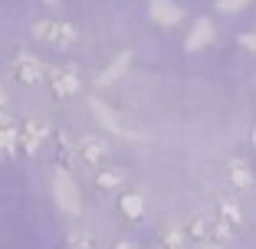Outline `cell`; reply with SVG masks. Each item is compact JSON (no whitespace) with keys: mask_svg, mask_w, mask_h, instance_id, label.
Wrapping results in <instances>:
<instances>
[{"mask_svg":"<svg viewBox=\"0 0 256 249\" xmlns=\"http://www.w3.org/2000/svg\"><path fill=\"white\" fill-rule=\"evenodd\" d=\"M33 36L46 46H56V49H69V46L79 39V30L66 20H36L33 23Z\"/></svg>","mask_w":256,"mask_h":249,"instance_id":"cell-1","label":"cell"},{"mask_svg":"<svg viewBox=\"0 0 256 249\" xmlns=\"http://www.w3.org/2000/svg\"><path fill=\"white\" fill-rule=\"evenodd\" d=\"M53 200L60 204V210L66 213H79L82 210V197H79V184L72 181V174H69V167H60L56 164L53 171Z\"/></svg>","mask_w":256,"mask_h":249,"instance_id":"cell-2","label":"cell"},{"mask_svg":"<svg viewBox=\"0 0 256 249\" xmlns=\"http://www.w3.org/2000/svg\"><path fill=\"white\" fill-rule=\"evenodd\" d=\"M14 79L20 85H43L46 79H50V72H46V66L36 56L23 53V56H16V62H14Z\"/></svg>","mask_w":256,"mask_h":249,"instance_id":"cell-3","label":"cell"},{"mask_svg":"<svg viewBox=\"0 0 256 249\" xmlns=\"http://www.w3.org/2000/svg\"><path fill=\"white\" fill-rule=\"evenodd\" d=\"M50 92H53L56 98H72L76 92L82 89V79H79V72L69 66H60V69H50Z\"/></svg>","mask_w":256,"mask_h":249,"instance_id":"cell-4","label":"cell"},{"mask_svg":"<svg viewBox=\"0 0 256 249\" xmlns=\"http://www.w3.org/2000/svg\"><path fill=\"white\" fill-rule=\"evenodd\" d=\"M50 135H53V128H50L46 121H40V118H36V121H33V118H30V121H23V125H20V151L33 154Z\"/></svg>","mask_w":256,"mask_h":249,"instance_id":"cell-5","label":"cell"},{"mask_svg":"<svg viewBox=\"0 0 256 249\" xmlns=\"http://www.w3.org/2000/svg\"><path fill=\"white\" fill-rule=\"evenodd\" d=\"M76 151H79V161H86L89 167H98V164H106V158H108V144L96 135H86L76 141Z\"/></svg>","mask_w":256,"mask_h":249,"instance_id":"cell-6","label":"cell"},{"mask_svg":"<svg viewBox=\"0 0 256 249\" xmlns=\"http://www.w3.org/2000/svg\"><path fill=\"white\" fill-rule=\"evenodd\" d=\"M16 151H20V125L10 115H4L0 118V158H10Z\"/></svg>","mask_w":256,"mask_h":249,"instance_id":"cell-7","label":"cell"},{"mask_svg":"<svg viewBox=\"0 0 256 249\" xmlns=\"http://www.w3.org/2000/svg\"><path fill=\"white\" fill-rule=\"evenodd\" d=\"M151 20L161 23V26H174L181 20V10L174 7L171 0H151Z\"/></svg>","mask_w":256,"mask_h":249,"instance_id":"cell-8","label":"cell"},{"mask_svg":"<svg viewBox=\"0 0 256 249\" xmlns=\"http://www.w3.org/2000/svg\"><path fill=\"white\" fill-rule=\"evenodd\" d=\"M118 210L125 213L128 220H142L144 217V197L138 194V190H125L118 200Z\"/></svg>","mask_w":256,"mask_h":249,"instance_id":"cell-9","label":"cell"},{"mask_svg":"<svg viewBox=\"0 0 256 249\" xmlns=\"http://www.w3.org/2000/svg\"><path fill=\"white\" fill-rule=\"evenodd\" d=\"M122 184H125V171H118V167H102V171L96 174V187L106 190V194L122 190Z\"/></svg>","mask_w":256,"mask_h":249,"instance_id":"cell-10","label":"cell"},{"mask_svg":"<svg viewBox=\"0 0 256 249\" xmlns=\"http://www.w3.org/2000/svg\"><path fill=\"white\" fill-rule=\"evenodd\" d=\"M210 39H214V23H210V20H197V23H194V30H190V36H188V43H184V46H188L190 53H194V49L207 46Z\"/></svg>","mask_w":256,"mask_h":249,"instance_id":"cell-11","label":"cell"},{"mask_svg":"<svg viewBox=\"0 0 256 249\" xmlns=\"http://www.w3.org/2000/svg\"><path fill=\"white\" fill-rule=\"evenodd\" d=\"M226 174H230V184H234V187H240V190H246L250 184H253V174H250V167L243 164V161H230Z\"/></svg>","mask_w":256,"mask_h":249,"instance_id":"cell-12","label":"cell"},{"mask_svg":"<svg viewBox=\"0 0 256 249\" xmlns=\"http://www.w3.org/2000/svg\"><path fill=\"white\" fill-rule=\"evenodd\" d=\"M76 158H79V151H76V141H69L66 135H60V138H56V161H60V167H69Z\"/></svg>","mask_w":256,"mask_h":249,"instance_id":"cell-13","label":"cell"},{"mask_svg":"<svg viewBox=\"0 0 256 249\" xmlns=\"http://www.w3.org/2000/svg\"><path fill=\"white\" fill-rule=\"evenodd\" d=\"M188 240L190 236L184 233V227H168L164 233H161V249H184Z\"/></svg>","mask_w":256,"mask_h":249,"instance_id":"cell-14","label":"cell"},{"mask_svg":"<svg viewBox=\"0 0 256 249\" xmlns=\"http://www.w3.org/2000/svg\"><path fill=\"white\" fill-rule=\"evenodd\" d=\"M89 105H92V112H96V115H98V121H102V125H106V128H112V131H118V135H128V131H125V128H122V125H118V118H115V115H112V112H108V108H106V105H102V102H98V98H92Z\"/></svg>","mask_w":256,"mask_h":249,"instance_id":"cell-15","label":"cell"},{"mask_svg":"<svg viewBox=\"0 0 256 249\" xmlns=\"http://www.w3.org/2000/svg\"><path fill=\"white\" fill-rule=\"evenodd\" d=\"M184 233L190 236V240H197V243H207V236H210V223L204 217H194L190 223H184Z\"/></svg>","mask_w":256,"mask_h":249,"instance_id":"cell-16","label":"cell"},{"mask_svg":"<svg viewBox=\"0 0 256 249\" xmlns=\"http://www.w3.org/2000/svg\"><path fill=\"white\" fill-rule=\"evenodd\" d=\"M128 59H132V56L128 53H122L118 59H115V66H108L106 72H102V76H98V85H108V82H115V79L122 76V72H125V66H128Z\"/></svg>","mask_w":256,"mask_h":249,"instance_id":"cell-17","label":"cell"},{"mask_svg":"<svg viewBox=\"0 0 256 249\" xmlns=\"http://www.w3.org/2000/svg\"><path fill=\"white\" fill-rule=\"evenodd\" d=\"M66 246L69 249H92L96 240H92V233H86V230H72V233L66 236Z\"/></svg>","mask_w":256,"mask_h":249,"instance_id":"cell-18","label":"cell"},{"mask_svg":"<svg viewBox=\"0 0 256 249\" xmlns=\"http://www.w3.org/2000/svg\"><path fill=\"white\" fill-rule=\"evenodd\" d=\"M220 220H224V223H226V227H240V207H236V204H224V207H220Z\"/></svg>","mask_w":256,"mask_h":249,"instance_id":"cell-19","label":"cell"},{"mask_svg":"<svg viewBox=\"0 0 256 249\" xmlns=\"http://www.w3.org/2000/svg\"><path fill=\"white\" fill-rule=\"evenodd\" d=\"M250 0H217V10L220 13H236V10H243Z\"/></svg>","mask_w":256,"mask_h":249,"instance_id":"cell-20","label":"cell"},{"mask_svg":"<svg viewBox=\"0 0 256 249\" xmlns=\"http://www.w3.org/2000/svg\"><path fill=\"white\" fill-rule=\"evenodd\" d=\"M240 43H243V46H250V49H256V33H243Z\"/></svg>","mask_w":256,"mask_h":249,"instance_id":"cell-21","label":"cell"},{"mask_svg":"<svg viewBox=\"0 0 256 249\" xmlns=\"http://www.w3.org/2000/svg\"><path fill=\"white\" fill-rule=\"evenodd\" d=\"M4 112H7V95H4V89H0V118H4Z\"/></svg>","mask_w":256,"mask_h":249,"instance_id":"cell-22","label":"cell"},{"mask_svg":"<svg viewBox=\"0 0 256 249\" xmlns=\"http://www.w3.org/2000/svg\"><path fill=\"white\" fill-rule=\"evenodd\" d=\"M197 249H224V246H220V243H210V240H207V243H200Z\"/></svg>","mask_w":256,"mask_h":249,"instance_id":"cell-23","label":"cell"},{"mask_svg":"<svg viewBox=\"0 0 256 249\" xmlns=\"http://www.w3.org/2000/svg\"><path fill=\"white\" fill-rule=\"evenodd\" d=\"M115 249H135V243H128V240H125V243H118Z\"/></svg>","mask_w":256,"mask_h":249,"instance_id":"cell-24","label":"cell"},{"mask_svg":"<svg viewBox=\"0 0 256 249\" xmlns=\"http://www.w3.org/2000/svg\"><path fill=\"white\" fill-rule=\"evenodd\" d=\"M46 3H50V7H56V3H60V0H46Z\"/></svg>","mask_w":256,"mask_h":249,"instance_id":"cell-25","label":"cell"}]
</instances>
